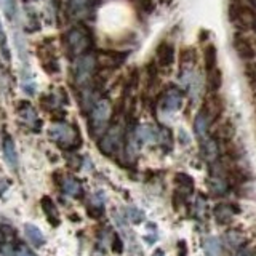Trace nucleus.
<instances>
[{"label":"nucleus","mask_w":256,"mask_h":256,"mask_svg":"<svg viewBox=\"0 0 256 256\" xmlns=\"http://www.w3.org/2000/svg\"><path fill=\"white\" fill-rule=\"evenodd\" d=\"M118 141H120V130L117 126H112L106 133V136L100 141V148L104 154H112V152L116 150Z\"/></svg>","instance_id":"3"},{"label":"nucleus","mask_w":256,"mask_h":256,"mask_svg":"<svg viewBox=\"0 0 256 256\" xmlns=\"http://www.w3.org/2000/svg\"><path fill=\"white\" fill-rule=\"evenodd\" d=\"M174 182L178 184L180 189L186 192V194H189V192H192V189H194V180L186 173H176Z\"/></svg>","instance_id":"14"},{"label":"nucleus","mask_w":256,"mask_h":256,"mask_svg":"<svg viewBox=\"0 0 256 256\" xmlns=\"http://www.w3.org/2000/svg\"><path fill=\"white\" fill-rule=\"evenodd\" d=\"M0 53H2L5 61H10V48H8V38L2 26V21H0Z\"/></svg>","instance_id":"20"},{"label":"nucleus","mask_w":256,"mask_h":256,"mask_svg":"<svg viewBox=\"0 0 256 256\" xmlns=\"http://www.w3.org/2000/svg\"><path fill=\"white\" fill-rule=\"evenodd\" d=\"M130 218H132V221L133 222H141L142 220H144V214H142V212H140V210H136V208H132L130 210Z\"/></svg>","instance_id":"23"},{"label":"nucleus","mask_w":256,"mask_h":256,"mask_svg":"<svg viewBox=\"0 0 256 256\" xmlns=\"http://www.w3.org/2000/svg\"><path fill=\"white\" fill-rule=\"evenodd\" d=\"M222 110V101L216 93H213L210 98L205 101V117L206 118H218Z\"/></svg>","instance_id":"6"},{"label":"nucleus","mask_w":256,"mask_h":256,"mask_svg":"<svg viewBox=\"0 0 256 256\" xmlns=\"http://www.w3.org/2000/svg\"><path fill=\"white\" fill-rule=\"evenodd\" d=\"M70 45H72V50L74 52H82L85 45H86V38H85V34L78 30H74L70 34Z\"/></svg>","instance_id":"17"},{"label":"nucleus","mask_w":256,"mask_h":256,"mask_svg":"<svg viewBox=\"0 0 256 256\" xmlns=\"http://www.w3.org/2000/svg\"><path fill=\"white\" fill-rule=\"evenodd\" d=\"M205 254L206 256H220L221 254V245L218 242V238L216 237H208L205 240Z\"/></svg>","instance_id":"16"},{"label":"nucleus","mask_w":256,"mask_h":256,"mask_svg":"<svg viewBox=\"0 0 256 256\" xmlns=\"http://www.w3.org/2000/svg\"><path fill=\"white\" fill-rule=\"evenodd\" d=\"M0 4H2V8L6 14L8 20H14L16 14H18V5H16V0H0Z\"/></svg>","instance_id":"19"},{"label":"nucleus","mask_w":256,"mask_h":256,"mask_svg":"<svg viewBox=\"0 0 256 256\" xmlns=\"http://www.w3.org/2000/svg\"><path fill=\"white\" fill-rule=\"evenodd\" d=\"M62 190L70 197H80L82 196V184L76 178H68L62 181Z\"/></svg>","instance_id":"12"},{"label":"nucleus","mask_w":256,"mask_h":256,"mask_svg":"<svg viewBox=\"0 0 256 256\" xmlns=\"http://www.w3.org/2000/svg\"><path fill=\"white\" fill-rule=\"evenodd\" d=\"M232 205L228 204H220L218 206L214 208V218L218 222L221 224H228L232 220Z\"/></svg>","instance_id":"11"},{"label":"nucleus","mask_w":256,"mask_h":256,"mask_svg":"<svg viewBox=\"0 0 256 256\" xmlns=\"http://www.w3.org/2000/svg\"><path fill=\"white\" fill-rule=\"evenodd\" d=\"M232 45H234V50L237 52V54L242 60H252V58H254V54H256L254 48H253L252 42L246 37L240 36V34H236Z\"/></svg>","instance_id":"2"},{"label":"nucleus","mask_w":256,"mask_h":256,"mask_svg":"<svg viewBox=\"0 0 256 256\" xmlns=\"http://www.w3.org/2000/svg\"><path fill=\"white\" fill-rule=\"evenodd\" d=\"M90 72H92V60L90 58H85L77 64V78L80 80V82L88 78Z\"/></svg>","instance_id":"18"},{"label":"nucleus","mask_w":256,"mask_h":256,"mask_svg":"<svg viewBox=\"0 0 256 256\" xmlns=\"http://www.w3.org/2000/svg\"><path fill=\"white\" fill-rule=\"evenodd\" d=\"M173 46L170 44H160L158 50H157V56H158V62L162 64V66H168V64H172L173 61Z\"/></svg>","instance_id":"10"},{"label":"nucleus","mask_w":256,"mask_h":256,"mask_svg":"<svg viewBox=\"0 0 256 256\" xmlns=\"http://www.w3.org/2000/svg\"><path fill=\"white\" fill-rule=\"evenodd\" d=\"M229 20L242 29H252L256 24V13L250 5L234 2L229 6Z\"/></svg>","instance_id":"1"},{"label":"nucleus","mask_w":256,"mask_h":256,"mask_svg":"<svg viewBox=\"0 0 256 256\" xmlns=\"http://www.w3.org/2000/svg\"><path fill=\"white\" fill-rule=\"evenodd\" d=\"M152 256H165V253H164V250H160L158 248V250H156L154 253H152Z\"/></svg>","instance_id":"27"},{"label":"nucleus","mask_w":256,"mask_h":256,"mask_svg":"<svg viewBox=\"0 0 256 256\" xmlns=\"http://www.w3.org/2000/svg\"><path fill=\"white\" fill-rule=\"evenodd\" d=\"M4 156H5L6 165L13 168V170H16V166H18V154H16L14 142L10 136H5V140H4Z\"/></svg>","instance_id":"7"},{"label":"nucleus","mask_w":256,"mask_h":256,"mask_svg":"<svg viewBox=\"0 0 256 256\" xmlns=\"http://www.w3.org/2000/svg\"><path fill=\"white\" fill-rule=\"evenodd\" d=\"M42 208L45 212L46 220L50 221L53 226H60V213H58V208H56L54 202L50 197H44L42 198Z\"/></svg>","instance_id":"8"},{"label":"nucleus","mask_w":256,"mask_h":256,"mask_svg":"<svg viewBox=\"0 0 256 256\" xmlns=\"http://www.w3.org/2000/svg\"><path fill=\"white\" fill-rule=\"evenodd\" d=\"M16 48H18V53H20V60L26 61L28 60V52H26V45H24V40L20 38V36L16 34Z\"/></svg>","instance_id":"21"},{"label":"nucleus","mask_w":256,"mask_h":256,"mask_svg":"<svg viewBox=\"0 0 256 256\" xmlns=\"http://www.w3.org/2000/svg\"><path fill=\"white\" fill-rule=\"evenodd\" d=\"M206 80H208V88H210V92L216 93L220 90V86H221V70L218 68L208 70Z\"/></svg>","instance_id":"15"},{"label":"nucleus","mask_w":256,"mask_h":256,"mask_svg":"<svg viewBox=\"0 0 256 256\" xmlns=\"http://www.w3.org/2000/svg\"><path fill=\"white\" fill-rule=\"evenodd\" d=\"M50 134L52 138L56 140L60 144H74V133H72V128L70 126H66V125H56L50 130Z\"/></svg>","instance_id":"4"},{"label":"nucleus","mask_w":256,"mask_h":256,"mask_svg":"<svg viewBox=\"0 0 256 256\" xmlns=\"http://www.w3.org/2000/svg\"><path fill=\"white\" fill-rule=\"evenodd\" d=\"M24 234H26L29 242L34 246H42L45 244V237L42 234V230L37 226H34V224H26V226H24Z\"/></svg>","instance_id":"9"},{"label":"nucleus","mask_w":256,"mask_h":256,"mask_svg":"<svg viewBox=\"0 0 256 256\" xmlns=\"http://www.w3.org/2000/svg\"><path fill=\"white\" fill-rule=\"evenodd\" d=\"M246 76H248V78H250V80L256 82V64H252V66H248Z\"/></svg>","instance_id":"25"},{"label":"nucleus","mask_w":256,"mask_h":256,"mask_svg":"<svg viewBox=\"0 0 256 256\" xmlns=\"http://www.w3.org/2000/svg\"><path fill=\"white\" fill-rule=\"evenodd\" d=\"M18 256H36L34 253H32L29 248H26V246H21V250L18 252Z\"/></svg>","instance_id":"26"},{"label":"nucleus","mask_w":256,"mask_h":256,"mask_svg":"<svg viewBox=\"0 0 256 256\" xmlns=\"http://www.w3.org/2000/svg\"><path fill=\"white\" fill-rule=\"evenodd\" d=\"M178 256H188V245L184 240L178 242Z\"/></svg>","instance_id":"24"},{"label":"nucleus","mask_w":256,"mask_h":256,"mask_svg":"<svg viewBox=\"0 0 256 256\" xmlns=\"http://www.w3.org/2000/svg\"><path fill=\"white\" fill-rule=\"evenodd\" d=\"M204 58H205V68H206V72L212 70L214 68H218V58H216V48L214 45H206L205 52H204Z\"/></svg>","instance_id":"13"},{"label":"nucleus","mask_w":256,"mask_h":256,"mask_svg":"<svg viewBox=\"0 0 256 256\" xmlns=\"http://www.w3.org/2000/svg\"><path fill=\"white\" fill-rule=\"evenodd\" d=\"M109 114H110L109 102L108 101L98 102L93 110V116H92V126H102L106 124V120L109 118Z\"/></svg>","instance_id":"5"},{"label":"nucleus","mask_w":256,"mask_h":256,"mask_svg":"<svg viewBox=\"0 0 256 256\" xmlns=\"http://www.w3.org/2000/svg\"><path fill=\"white\" fill-rule=\"evenodd\" d=\"M110 248H112V252H114V253H122L124 252V242H122V238H120L117 234L114 236V238H112Z\"/></svg>","instance_id":"22"}]
</instances>
